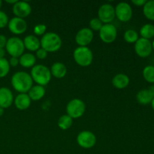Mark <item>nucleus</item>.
<instances>
[{
    "instance_id": "1",
    "label": "nucleus",
    "mask_w": 154,
    "mask_h": 154,
    "mask_svg": "<svg viewBox=\"0 0 154 154\" xmlns=\"http://www.w3.org/2000/svg\"><path fill=\"white\" fill-rule=\"evenodd\" d=\"M12 87L19 93H28L33 86V81L28 72L19 71L12 75L11 79Z\"/></svg>"
},
{
    "instance_id": "2",
    "label": "nucleus",
    "mask_w": 154,
    "mask_h": 154,
    "mask_svg": "<svg viewBox=\"0 0 154 154\" xmlns=\"http://www.w3.org/2000/svg\"><path fill=\"white\" fill-rule=\"evenodd\" d=\"M30 75L33 82L36 83L37 85L42 87L48 85L52 78L50 69L42 64L35 65L33 66L30 72Z\"/></svg>"
},
{
    "instance_id": "3",
    "label": "nucleus",
    "mask_w": 154,
    "mask_h": 154,
    "mask_svg": "<svg viewBox=\"0 0 154 154\" xmlns=\"http://www.w3.org/2000/svg\"><path fill=\"white\" fill-rule=\"evenodd\" d=\"M40 42L41 48L45 50L48 53L57 52L61 48L63 44L60 36L57 33L52 32H46L42 36Z\"/></svg>"
},
{
    "instance_id": "4",
    "label": "nucleus",
    "mask_w": 154,
    "mask_h": 154,
    "mask_svg": "<svg viewBox=\"0 0 154 154\" xmlns=\"http://www.w3.org/2000/svg\"><path fill=\"white\" fill-rule=\"evenodd\" d=\"M75 63L82 67L90 66L93 60V54L88 47H78L73 52Z\"/></svg>"
},
{
    "instance_id": "5",
    "label": "nucleus",
    "mask_w": 154,
    "mask_h": 154,
    "mask_svg": "<svg viewBox=\"0 0 154 154\" xmlns=\"http://www.w3.org/2000/svg\"><path fill=\"white\" fill-rule=\"evenodd\" d=\"M86 111V105L80 99H73L68 102L66 105L67 115L72 119H78L82 117Z\"/></svg>"
},
{
    "instance_id": "6",
    "label": "nucleus",
    "mask_w": 154,
    "mask_h": 154,
    "mask_svg": "<svg viewBox=\"0 0 154 154\" xmlns=\"http://www.w3.org/2000/svg\"><path fill=\"white\" fill-rule=\"evenodd\" d=\"M5 50L11 57L19 58L21 55L24 54V51H25L23 41L16 36L11 37L10 38L8 39Z\"/></svg>"
},
{
    "instance_id": "7",
    "label": "nucleus",
    "mask_w": 154,
    "mask_h": 154,
    "mask_svg": "<svg viewBox=\"0 0 154 154\" xmlns=\"http://www.w3.org/2000/svg\"><path fill=\"white\" fill-rule=\"evenodd\" d=\"M77 143L82 148L90 149L96 145V136L89 130L81 131L77 136Z\"/></svg>"
},
{
    "instance_id": "8",
    "label": "nucleus",
    "mask_w": 154,
    "mask_h": 154,
    "mask_svg": "<svg viewBox=\"0 0 154 154\" xmlns=\"http://www.w3.org/2000/svg\"><path fill=\"white\" fill-rule=\"evenodd\" d=\"M115 10V17L120 21L123 23L128 22L132 17V8L130 5L125 2L118 3L114 8Z\"/></svg>"
},
{
    "instance_id": "9",
    "label": "nucleus",
    "mask_w": 154,
    "mask_h": 154,
    "mask_svg": "<svg viewBox=\"0 0 154 154\" xmlns=\"http://www.w3.org/2000/svg\"><path fill=\"white\" fill-rule=\"evenodd\" d=\"M115 10L114 7L109 3H105L99 8L98 18L102 23H111L115 19Z\"/></svg>"
},
{
    "instance_id": "10",
    "label": "nucleus",
    "mask_w": 154,
    "mask_h": 154,
    "mask_svg": "<svg viewBox=\"0 0 154 154\" xmlns=\"http://www.w3.org/2000/svg\"><path fill=\"white\" fill-rule=\"evenodd\" d=\"M117 36V29L111 23L103 24L99 30V38L105 44H111L116 40Z\"/></svg>"
},
{
    "instance_id": "11",
    "label": "nucleus",
    "mask_w": 154,
    "mask_h": 154,
    "mask_svg": "<svg viewBox=\"0 0 154 154\" xmlns=\"http://www.w3.org/2000/svg\"><path fill=\"white\" fill-rule=\"evenodd\" d=\"M135 52L138 57L145 58L149 57L153 51L152 48V43L148 39L139 38L138 40L135 43L134 46Z\"/></svg>"
},
{
    "instance_id": "12",
    "label": "nucleus",
    "mask_w": 154,
    "mask_h": 154,
    "mask_svg": "<svg viewBox=\"0 0 154 154\" xmlns=\"http://www.w3.org/2000/svg\"><path fill=\"white\" fill-rule=\"evenodd\" d=\"M94 34L90 28L84 27L78 31L75 35V42L78 47H87L93 40Z\"/></svg>"
},
{
    "instance_id": "13",
    "label": "nucleus",
    "mask_w": 154,
    "mask_h": 154,
    "mask_svg": "<svg viewBox=\"0 0 154 154\" xmlns=\"http://www.w3.org/2000/svg\"><path fill=\"white\" fill-rule=\"evenodd\" d=\"M8 27L9 31L14 35H21L26 31L27 23L24 19L14 17L9 20Z\"/></svg>"
},
{
    "instance_id": "14",
    "label": "nucleus",
    "mask_w": 154,
    "mask_h": 154,
    "mask_svg": "<svg viewBox=\"0 0 154 154\" xmlns=\"http://www.w3.org/2000/svg\"><path fill=\"white\" fill-rule=\"evenodd\" d=\"M12 11L15 17L24 19L32 13V7L27 2L17 1L12 7Z\"/></svg>"
},
{
    "instance_id": "15",
    "label": "nucleus",
    "mask_w": 154,
    "mask_h": 154,
    "mask_svg": "<svg viewBox=\"0 0 154 154\" xmlns=\"http://www.w3.org/2000/svg\"><path fill=\"white\" fill-rule=\"evenodd\" d=\"M14 95L8 87H0V107L3 109L8 108L14 103Z\"/></svg>"
},
{
    "instance_id": "16",
    "label": "nucleus",
    "mask_w": 154,
    "mask_h": 154,
    "mask_svg": "<svg viewBox=\"0 0 154 154\" xmlns=\"http://www.w3.org/2000/svg\"><path fill=\"white\" fill-rule=\"evenodd\" d=\"M32 100L27 93H19L14 99L15 107L20 111H25L31 105Z\"/></svg>"
},
{
    "instance_id": "17",
    "label": "nucleus",
    "mask_w": 154,
    "mask_h": 154,
    "mask_svg": "<svg viewBox=\"0 0 154 154\" xmlns=\"http://www.w3.org/2000/svg\"><path fill=\"white\" fill-rule=\"evenodd\" d=\"M23 41L25 49H27L32 52H34V51L36 52L41 48L40 39L34 35H29L26 36Z\"/></svg>"
},
{
    "instance_id": "18",
    "label": "nucleus",
    "mask_w": 154,
    "mask_h": 154,
    "mask_svg": "<svg viewBox=\"0 0 154 154\" xmlns=\"http://www.w3.org/2000/svg\"><path fill=\"white\" fill-rule=\"evenodd\" d=\"M50 71H51V75L58 79L63 78L67 74V68H66V65L63 63H60V62L54 63L51 66Z\"/></svg>"
},
{
    "instance_id": "19",
    "label": "nucleus",
    "mask_w": 154,
    "mask_h": 154,
    "mask_svg": "<svg viewBox=\"0 0 154 154\" xmlns=\"http://www.w3.org/2000/svg\"><path fill=\"white\" fill-rule=\"evenodd\" d=\"M129 78L128 75L123 73H119L116 75L112 79V84L115 88L122 90L126 88L129 84Z\"/></svg>"
},
{
    "instance_id": "20",
    "label": "nucleus",
    "mask_w": 154,
    "mask_h": 154,
    "mask_svg": "<svg viewBox=\"0 0 154 154\" xmlns=\"http://www.w3.org/2000/svg\"><path fill=\"white\" fill-rule=\"evenodd\" d=\"M36 57L32 53H26L19 57V64L22 67L29 69L35 66Z\"/></svg>"
},
{
    "instance_id": "21",
    "label": "nucleus",
    "mask_w": 154,
    "mask_h": 154,
    "mask_svg": "<svg viewBox=\"0 0 154 154\" xmlns=\"http://www.w3.org/2000/svg\"><path fill=\"white\" fill-rule=\"evenodd\" d=\"M45 93L46 91H45V87L36 84L31 87L27 94L32 101H38L45 96Z\"/></svg>"
},
{
    "instance_id": "22",
    "label": "nucleus",
    "mask_w": 154,
    "mask_h": 154,
    "mask_svg": "<svg viewBox=\"0 0 154 154\" xmlns=\"http://www.w3.org/2000/svg\"><path fill=\"white\" fill-rule=\"evenodd\" d=\"M153 96L150 93L148 89H143L138 91L136 95V99L138 102L141 105H148L151 103Z\"/></svg>"
},
{
    "instance_id": "23",
    "label": "nucleus",
    "mask_w": 154,
    "mask_h": 154,
    "mask_svg": "<svg viewBox=\"0 0 154 154\" xmlns=\"http://www.w3.org/2000/svg\"><path fill=\"white\" fill-rule=\"evenodd\" d=\"M140 35L143 38L148 39L154 37V25L151 23H146L140 29Z\"/></svg>"
},
{
    "instance_id": "24",
    "label": "nucleus",
    "mask_w": 154,
    "mask_h": 154,
    "mask_svg": "<svg viewBox=\"0 0 154 154\" xmlns=\"http://www.w3.org/2000/svg\"><path fill=\"white\" fill-rule=\"evenodd\" d=\"M72 123H73V119L67 114H63L61 117H60V118L58 119V122H57L59 128L62 130L69 129L72 126Z\"/></svg>"
},
{
    "instance_id": "25",
    "label": "nucleus",
    "mask_w": 154,
    "mask_h": 154,
    "mask_svg": "<svg viewBox=\"0 0 154 154\" xmlns=\"http://www.w3.org/2000/svg\"><path fill=\"white\" fill-rule=\"evenodd\" d=\"M143 14L148 20H154V0L146 2L143 6Z\"/></svg>"
},
{
    "instance_id": "26",
    "label": "nucleus",
    "mask_w": 154,
    "mask_h": 154,
    "mask_svg": "<svg viewBox=\"0 0 154 154\" xmlns=\"http://www.w3.org/2000/svg\"><path fill=\"white\" fill-rule=\"evenodd\" d=\"M123 38L127 43L135 44L138 40L139 36H138V33L135 30L128 29L124 32Z\"/></svg>"
},
{
    "instance_id": "27",
    "label": "nucleus",
    "mask_w": 154,
    "mask_h": 154,
    "mask_svg": "<svg viewBox=\"0 0 154 154\" xmlns=\"http://www.w3.org/2000/svg\"><path fill=\"white\" fill-rule=\"evenodd\" d=\"M142 75L146 81L153 84L154 83V66L151 65L145 66L143 69Z\"/></svg>"
},
{
    "instance_id": "28",
    "label": "nucleus",
    "mask_w": 154,
    "mask_h": 154,
    "mask_svg": "<svg viewBox=\"0 0 154 154\" xmlns=\"http://www.w3.org/2000/svg\"><path fill=\"white\" fill-rule=\"evenodd\" d=\"M11 66L6 58L0 59V78H3L8 75Z\"/></svg>"
},
{
    "instance_id": "29",
    "label": "nucleus",
    "mask_w": 154,
    "mask_h": 154,
    "mask_svg": "<svg viewBox=\"0 0 154 154\" xmlns=\"http://www.w3.org/2000/svg\"><path fill=\"white\" fill-rule=\"evenodd\" d=\"M102 26H103V23H102V21H101L98 17H95L90 20V29L93 32H99V30L101 29Z\"/></svg>"
},
{
    "instance_id": "30",
    "label": "nucleus",
    "mask_w": 154,
    "mask_h": 154,
    "mask_svg": "<svg viewBox=\"0 0 154 154\" xmlns=\"http://www.w3.org/2000/svg\"><path fill=\"white\" fill-rule=\"evenodd\" d=\"M47 26L45 24H37L33 29L35 35L38 36H43L46 33Z\"/></svg>"
},
{
    "instance_id": "31",
    "label": "nucleus",
    "mask_w": 154,
    "mask_h": 154,
    "mask_svg": "<svg viewBox=\"0 0 154 154\" xmlns=\"http://www.w3.org/2000/svg\"><path fill=\"white\" fill-rule=\"evenodd\" d=\"M9 22V18L7 14L3 11H0V29L8 26Z\"/></svg>"
},
{
    "instance_id": "32",
    "label": "nucleus",
    "mask_w": 154,
    "mask_h": 154,
    "mask_svg": "<svg viewBox=\"0 0 154 154\" xmlns=\"http://www.w3.org/2000/svg\"><path fill=\"white\" fill-rule=\"evenodd\" d=\"M48 53L45 50L40 48L37 51H36L35 55V56L36 58L39 59V60H45V59H46L47 57H48Z\"/></svg>"
},
{
    "instance_id": "33",
    "label": "nucleus",
    "mask_w": 154,
    "mask_h": 154,
    "mask_svg": "<svg viewBox=\"0 0 154 154\" xmlns=\"http://www.w3.org/2000/svg\"><path fill=\"white\" fill-rule=\"evenodd\" d=\"M8 63L11 67H16V66H17L19 65V58L11 57L10 60H8Z\"/></svg>"
},
{
    "instance_id": "34",
    "label": "nucleus",
    "mask_w": 154,
    "mask_h": 154,
    "mask_svg": "<svg viewBox=\"0 0 154 154\" xmlns=\"http://www.w3.org/2000/svg\"><path fill=\"white\" fill-rule=\"evenodd\" d=\"M7 41L8 39L5 37V35L0 34V49H4V48H5Z\"/></svg>"
},
{
    "instance_id": "35",
    "label": "nucleus",
    "mask_w": 154,
    "mask_h": 154,
    "mask_svg": "<svg viewBox=\"0 0 154 154\" xmlns=\"http://www.w3.org/2000/svg\"><path fill=\"white\" fill-rule=\"evenodd\" d=\"M147 0H132V4L135 5V6H144V4L146 3Z\"/></svg>"
},
{
    "instance_id": "36",
    "label": "nucleus",
    "mask_w": 154,
    "mask_h": 154,
    "mask_svg": "<svg viewBox=\"0 0 154 154\" xmlns=\"http://www.w3.org/2000/svg\"><path fill=\"white\" fill-rule=\"evenodd\" d=\"M5 51L4 49H0V59L5 58Z\"/></svg>"
},
{
    "instance_id": "37",
    "label": "nucleus",
    "mask_w": 154,
    "mask_h": 154,
    "mask_svg": "<svg viewBox=\"0 0 154 154\" xmlns=\"http://www.w3.org/2000/svg\"><path fill=\"white\" fill-rule=\"evenodd\" d=\"M17 1H18V0H11V1H10V0H6L5 2L8 3V4H11V5H14L15 3H16Z\"/></svg>"
},
{
    "instance_id": "38",
    "label": "nucleus",
    "mask_w": 154,
    "mask_h": 154,
    "mask_svg": "<svg viewBox=\"0 0 154 154\" xmlns=\"http://www.w3.org/2000/svg\"><path fill=\"white\" fill-rule=\"evenodd\" d=\"M148 90H149V91H150V93L152 94V96H153V98H154V86H151V87H150V88H149Z\"/></svg>"
},
{
    "instance_id": "39",
    "label": "nucleus",
    "mask_w": 154,
    "mask_h": 154,
    "mask_svg": "<svg viewBox=\"0 0 154 154\" xmlns=\"http://www.w3.org/2000/svg\"><path fill=\"white\" fill-rule=\"evenodd\" d=\"M4 111H5V109H3L2 108L0 107V117H2V116L4 114Z\"/></svg>"
},
{
    "instance_id": "40",
    "label": "nucleus",
    "mask_w": 154,
    "mask_h": 154,
    "mask_svg": "<svg viewBox=\"0 0 154 154\" xmlns=\"http://www.w3.org/2000/svg\"><path fill=\"white\" fill-rule=\"evenodd\" d=\"M151 106H152V108H153V110L154 111V98L153 99V100H152V102H151Z\"/></svg>"
},
{
    "instance_id": "41",
    "label": "nucleus",
    "mask_w": 154,
    "mask_h": 154,
    "mask_svg": "<svg viewBox=\"0 0 154 154\" xmlns=\"http://www.w3.org/2000/svg\"><path fill=\"white\" fill-rule=\"evenodd\" d=\"M152 43V48H153V51H154V41L153 42H151Z\"/></svg>"
},
{
    "instance_id": "42",
    "label": "nucleus",
    "mask_w": 154,
    "mask_h": 154,
    "mask_svg": "<svg viewBox=\"0 0 154 154\" xmlns=\"http://www.w3.org/2000/svg\"><path fill=\"white\" fill-rule=\"evenodd\" d=\"M2 2L1 0H0V8L2 7Z\"/></svg>"
}]
</instances>
